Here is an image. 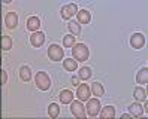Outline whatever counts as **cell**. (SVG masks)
I'll return each mask as SVG.
<instances>
[{
  "label": "cell",
  "mask_w": 148,
  "mask_h": 119,
  "mask_svg": "<svg viewBox=\"0 0 148 119\" xmlns=\"http://www.w3.org/2000/svg\"><path fill=\"white\" fill-rule=\"evenodd\" d=\"M72 55L76 61H85L90 55V51L84 43H76L72 46Z\"/></svg>",
  "instance_id": "1"
},
{
  "label": "cell",
  "mask_w": 148,
  "mask_h": 119,
  "mask_svg": "<svg viewBox=\"0 0 148 119\" xmlns=\"http://www.w3.org/2000/svg\"><path fill=\"white\" fill-rule=\"evenodd\" d=\"M34 83H36V87L39 89L48 91L49 87H51V79H49V76L45 72H38L36 76H34Z\"/></svg>",
  "instance_id": "2"
},
{
  "label": "cell",
  "mask_w": 148,
  "mask_h": 119,
  "mask_svg": "<svg viewBox=\"0 0 148 119\" xmlns=\"http://www.w3.org/2000/svg\"><path fill=\"white\" fill-rule=\"evenodd\" d=\"M99 112H100L99 98H88V103H87V113L90 116H97Z\"/></svg>",
  "instance_id": "3"
},
{
  "label": "cell",
  "mask_w": 148,
  "mask_h": 119,
  "mask_svg": "<svg viewBox=\"0 0 148 119\" xmlns=\"http://www.w3.org/2000/svg\"><path fill=\"white\" fill-rule=\"evenodd\" d=\"M48 57H49V60H53V61H60V60H63V48H60L58 45H49Z\"/></svg>",
  "instance_id": "4"
},
{
  "label": "cell",
  "mask_w": 148,
  "mask_h": 119,
  "mask_svg": "<svg viewBox=\"0 0 148 119\" xmlns=\"http://www.w3.org/2000/svg\"><path fill=\"white\" fill-rule=\"evenodd\" d=\"M62 18L63 20H69V18H72V16L75 14H78V6L75 3H71V5H64L62 7Z\"/></svg>",
  "instance_id": "5"
},
{
  "label": "cell",
  "mask_w": 148,
  "mask_h": 119,
  "mask_svg": "<svg viewBox=\"0 0 148 119\" xmlns=\"http://www.w3.org/2000/svg\"><path fill=\"white\" fill-rule=\"evenodd\" d=\"M71 112L75 118H79V119H84L85 118V109L84 106L81 104V101H72L71 104Z\"/></svg>",
  "instance_id": "6"
},
{
  "label": "cell",
  "mask_w": 148,
  "mask_h": 119,
  "mask_svg": "<svg viewBox=\"0 0 148 119\" xmlns=\"http://www.w3.org/2000/svg\"><path fill=\"white\" fill-rule=\"evenodd\" d=\"M90 88H88V85L87 83H81V85H78V91H76V97L79 101H87L90 98Z\"/></svg>",
  "instance_id": "7"
},
{
  "label": "cell",
  "mask_w": 148,
  "mask_h": 119,
  "mask_svg": "<svg viewBox=\"0 0 148 119\" xmlns=\"http://www.w3.org/2000/svg\"><path fill=\"white\" fill-rule=\"evenodd\" d=\"M130 45L135 49H141L145 45V37L142 33H133L132 37H130Z\"/></svg>",
  "instance_id": "8"
},
{
  "label": "cell",
  "mask_w": 148,
  "mask_h": 119,
  "mask_svg": "<svg viewBox=\"0 0 148 119\" xmlns=\"http://www.w3.org/2000/svg\"><path fill=\"white\" fill-rule=\"evenodd\" d=\"M30 43L34 48H40L43 43H45V34H43L42 31H34L30 36Z\"/></svg>",
  "instance_id": "9"
},
{
  "label": "cell",
  "mask_w": 148,
  "mask_h": 119,
  "mask_svg": "<svg viewBox=\"0 0 148 119\" xmlns=\"http://www.w3.org/2000/svg\"><path fill=\"white\" fill-rule=\"evenodd\" d=\"M5 24L8 28H15L18 25V15L15 12H8L5 16Z\"/></svg>",
  "instance_id": "10"
},
{
  "label": "cell",
  "mask_w": 148,
  "mask_h": 119,
  "mask_svg": "<svg viewBox=\"0 0 148 119\" xmlns=\"http://www.w3.org/2000/svg\"><path fill=\"white\" fill-rule=\"evenodd\" d=\"M129 113H130V116L139 118V116H142V113H144V107L139 103H133V104L129 106Z\"/></svg>",
  "instance_id": "11"
},
{
  "label": "cell",
  "mask_w": 148,
  "mask_h": 119,
  "mask_svg": "<svg viewBox=\"0 0 148 119\" xmlns=\"http://www.w3.org/2000/svg\"><path fill=\"white\" fill-rule=\"evenodd\" d=\"M39 27H40V20L38 18V16H30V18L27 20V28L30 31H33V33L38 31Z\"/></svg>",
  "instance_id": "12"
},
{
  "label": "cell",
  "mask_w": 148,
  "mask_h": 119,
  "mask_svg": "<svg viewBox=\"0 0 148 119\" xmlns=\"http://www.w3.org/2000/svg\"><path fill=\"white\" fill-rule=\"evenodd\" d=\"M100 118H103V119H112V118H115V107L105 106V107L102 109V112H100Z\"/></svg>",
  "instance_id": "13"
},
{
  "label": "cell",
  "mask_w": 148,
  "mask_h": 119,
  "mask_svg": "<svg viewBox=\"0 0 148 119\" xmlns=\"http://www.w3.org/2000/svg\"><path fill=\"white\" fill-rule=\"evenodd\" d=\"M76 16H78V21H79L81 24H88V22H90V20H91V14H90L88 11H87V9L78 11Z\"/></svg>",
  "instance_id": "14"
},
{
  "label": "cell",
  "mask_w": 148,
  "mask_h": 119,
  "mask_svg": "<svg viewBox=\"0 0 148 119\" xmlns=\"http://www.w3.org/2000/svg\"><path fill=\"white\" fill-rule=\"evenodd\" d=\"M60 101H62L63 104H69V103H72V101H73V94H72V91H69V89H63L62 92H60Z\"/></svg>",
  "instance_id": "15"
},
{
  "label": "cell",
  "mask_w": 148,
  "mask_h": 119,
  "mask_svg": "<svg viewBox=\"0 0 148 119\" xmlns=\"http://www.w3.org/2000/svg\"><path fill=\"white\" fill-rule=\"evenodd\" d=\"M20 78L24 82H29L32 79V70H30L29 66H23L21 69H20Z\"/></svg>",
  "instance_id": "16"
},
{
  "label": "cell",
  "mask_w": 148,
  "mask_h": 119,
  "mask_svg": "<svg viewBox=\"0 0 148 119\" xmlns=\"http://www.w3.org/2000/svg\"><path fill=\"white\" fill-rule=\"evenodd\" d=\"M136 80H138V83H142V85L148 82V69L147 67H142V69L138 72Z\"/></svg>",
  "instance_id": "17"
},
{
  "label": "cell",
  "mask_w": 148,
  "mask_h": 119,
  "mask_svg": "<svg viewBox=\"0 0 148 119\" xmlns=\"http://www.w3.org/2000/svg\"><path fill=\"white\" fill-rule=\"evenodd\" d=\"M63 66H64V69L69 70V72H75L78 69L76 61H75V60H72V58H66L64 61H63Z\"/></svg>",
  "instance_id": "18"
},
{
  "label": "cell",
  "mask_w": 148,
  "mask_h": 119,
  "mask_svg": "<svg viewBox=\"0 0 148 119\" xmlns=\"http://www.w3.org/2000/svg\"><path fill=\"white\" fill-rule=\"evenodd\" d=\"M91 91H93V94L94 95H97L99 98L105 94V88L102 87V83H99V82H94L93 83V87H91Z\"/></svg>",
  "instance_id": "19"
},
{
  "label": "cell",
  "mask_w": 148,
  "mask_h": 119,
  "mask_svg": "<svg viewBox=\"0 0 148 119\" xmlns=\"http://www.w3.org/2000/svg\"><path fill=\"white\" fill-rule=\"evenodd\" d=\"M133 95H135V98L136 100H139V101H144V100H147V92H145V89L144 88H135V91H133Z\"/></svg>",
  "instance_id": "20"
},
{
  "label": "cell",
  "mask_w": 148,
  "mask_h": 119,
  "mask_svg": "<svg viewBox=\"0 0 148 119\" xmlns=\"http://www.w3.org/2000/svg\"><path fill=\"white\" fill-rule=\"evenodd\" d=\"M58 113H60V107H58V104L51 103V104L48 106V115H49L51 118H57Z\"/></svg>",
  "instance_id": "21"
},
{
  "label": "cell",
  "mask_w": 148,
  "mask_h": 119,
  "mask_svg": "<svg viewBox=\"0 0 148 119\" xmlns=\"http://www.w3.org/2000/svg\"><path fill=\"white\" fill-rule=\"evenodd\" d=\"M69 30H71V33L73 36H79V33H81V25L78 24V22H69Z\"/></svg>",
  "instance_id": "22"
},
{
  "label": "cell",
  "mask_w": 148,
  "mask_h": 119,
  "mask_svg": "<svg viewBox=\"0 0 148 119\" xmlns=\"http://www.w3.org/2000/svg\"><path fill=\"white\" fill-rule=\"evenodd\" d=\"M63 45L64 48H72L75 45V36L73 34H67L63 37Z\"/></svg>",
  "instance_id": "23"
},
{
  "label": "cell",
  "mask_w": 148,
  "mask_h": 119,
  "mask_svg": "<svg viewBox=\"0 0 148 119\" xmlns=\"http://www.w3.org/2000/svg\"><path fill=\"white\" fill-rule=\"evenodd\" d=\"M2 48H3V51H9L12 48V39L9 36H3L2 37Z\"/></svg>",
  "instance_id": "24"
},
{
  "label": "cell",
  "mask_w": 148,
  "mask_h": 119,
  "mask_svg": "<svg viewBox=\"0 0 148 119\" xmlns=\"http://www.w3.org/2000/svg\"><path fill=\"white\" fill-rule=\"evenodd\" d=\"M90 76H91V70L88 69V67H81V69H79V79L87 80Z\"/></svg>",
  "instance_id": "25"
},
{
  "label": "cell",
  "mask_w": 148,
  "mask_h": 119,
  "mask_svg": "<svg viewBox=\"0 0 148 119\" xmlns=\"http://www.w3.org/2000/svg\"><path fill=\"white\" fill-rule=\"evenodd\" d=\"M8 82V74L5 70H2V83H6Z\"/></svg>",
  "instance_id": "26"
},
{
  "label": "cell",
  "mask_w": 148,
  "mask_h": 119,
  "mask_svg": "<svg viewBox=\"0 0 148 119\" xmlns=\"http://www.w3.org/2000/svg\"><path fill=\"white\" fill-rule=\"evenodd\" d=\"M72 85H75V87H78V85H79V78H72Z\"/></svg>",
  "instance_id": "27"
},
{
  "label": "cell",
  "mask_w": 148,
  "mask_h": 119,
  "mask_svg": "<svg viewBox=\"0 0 148 119\" xmlns=\"http://www.w3.org/2000/svg\"><path fill=\"white\" fill-rule=\"evenodd\" d=\"M121 118H123V119H127V118H130V113H129V115H123Z\"/></svg>",
  "instance_id": "28"
}]
</instances>
